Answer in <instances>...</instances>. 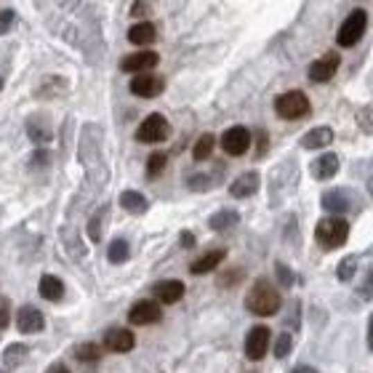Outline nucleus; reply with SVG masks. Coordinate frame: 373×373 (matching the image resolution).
<instances>
[{"mask_svg": "<svg viewBox=\"0 0 373 373\" xmlns=\"http://www.w3.org/2000/svg\"><path fill=\"white\" fill-rule=\"evenodd\" d=\"M49 30L80 51H96L102 46L99 21L83 0H35Z\"/></svg>", "mask_w": 373, "mask_h": 373, "instance_id": "nucleus-1", "label": "nucleus"}, {"mask_svg": "<svg viewBox=\"0 0 373 373\" xmlns=\"http://www.w3.org/2000/svg\"><path fill=\"white\" fill-rule=\"evenodd\" d=\"M245 306H248V312H254L259 318H272V315H277L280 312V306H283V299H280V290L272 286L270 280H256L251 290L245 293Z\"/></svg>", "mask_w": 373, "mask_h": 373, "instance_id": "nucleus-2", "label": "nucleus"}, {"mask_svg": "<svg viewBox=\"0 0 373 373\" xmlns=\"http://www.w3.org/2000/svg\"><path fill=\"white\" fill-rule=\"evenodd\" d=\"M315 238L320 243L325 251H333V248H341L347 238H349V224L341 216H328V219H320L318 227H315Z\"/></svg>", "mask_w": 373, "mask_h": 373, "instance_id": "nucleus-3", "label": "nucleus"}, {"mask_svg": "<svg viewBox=\"0 0 373 373\" xmlns=\"http://www.w3.org/2000/svg\"><path fill=\"white\" fill-rule=\"evenodd\" d=\"M275 112L283 120H299L309 115V99L304 91H288L275 99Z\"/></svg>", "mask_w": 373, "mask_h": 373, "instance_id": "nucleus-4", "label": "nucleus"}, {"mask_svg": "<svg viewBox=\"0 0 373 373\" xmlns=\"http://www.w3.org/2000/svg\"><path fill=\"white\" fill-rule=\"evenodd\" d=\"M365 27H368V14L363 11V8H357L352 11L347 21L339 27V35H336V43H339L341 49H352L360 43V37L365 35Z\"/></svg>", "mask_w": 373, "mask_h": 373, "instance_id": "nucleus-5", "label": "nucleus"}, {"mask_svg": "<svg viewBox=\"0 0 373 373\" xmlns=\"http://www.w3.org/2000/svg\"><path fill=\"white\" fill-rule=\"evenodd\" d=\"M171 134V125L168 120L163 118V115H147V118L141 120V125L136 128V139L141 141V144H157V141H166Z\"/></svg>", "mask_w": 373, "mask_h": 373, "instance_id": "nucleus-6", "label": "nucleus"}, {"mask_svg": "<svg viewBox=\"0 0 373 373\" xmlns=\"http://www.w3.org/2000/svg\"><path fill=\"white\" fill-rule=\"evenodd\" d=\"M248 147H251V131L245 125H232V128H227L224 136H221V150L227 155H232V157L245 155Z\"/></svg>", "mask_w": 373, "mask_h": 373, "instance_id": "nucleus-7", "label": "nucleus"}, {"mask_svg": "<svg viewBox=\"0 0 373 373\" xmlns=\"http://www.w3.org/2000/svg\"><path fill=\"white\" fill-rule=\"evenodd\" d=\"M270 341H272V331L267 325H254L251 331H248V336H245V357L248 360H261V357L267 355V349H270Z\"/></svg>", "mask_w": 373, "mask_h": 373, "instance_id": "nucleus-8", "label": "nucleus"}, {"mask_svg": "<svg viewBox=\"0 0 373 373\" xmlns=\"http://www.w3.org/2000/svg\"><path fill=\"white\" fill-rule=\"evenodd\" d=\"M163 88H166V80H163L160 75H153V72H141V75H136L134 80H131V94L141 96V99H155V96H160Z\"/></svg>", "mask_w": 373, "mask_h": 373, "instance_id": "nucleus-9", "label": "nucleus"}, {"mask_svg": "<svg viewBox=\"0 0 373 373\" xmlns=\"http://www.w3.org/2000/svg\"><path fill=\"white\" fill-rule=\"evenodd\" d=\"M128 320L134 322V325H153V322L163 320V309H160L157 302L144 299V302H136V304L128 309Z\"/></svg>", "mask_w": 373, "mask_h": 373, "instance_id": "nucleus-10", "label": "nucleus"}, {"mask_svg": "<svg viewBox=\"0 0 373 373\" xmlns=\"http://www.w3.org/2000/svg\"><path fill=\"white\" fill-rule=\"evenodd\" d=\"M339 64H341L339 53H325L320 59H315V62L309 64V80H312V83H325V80H331V78L336 75Z\"/></svg>", "mask_w": 373, "mask_h": 373, "instance_id": "nucleus-11", "label": "nucleus"}, {"mask_svg": "<svg viewBox=\"0 0 373 373\" xmlns=\"http://www.w3.org/2000/svg\"><path fill=\"white\" fill-rule=\"evenodd\" d=\"M104 349H110V352H131L136 347V336L128 331V328H110L107 333H104V341H102Z\"/></svg>", "mask_w": 373, "mask_h": 373, "instance_id": "nucleus-12", "label": "nucleus"}, {"mask_svg": "<svg viewBox=\"0 0 373 373\" xmlns=\"http://www.w3.org/2000/svg\"><path fill=\"white\" fill-rule=\"evenodd\" d=\"M153 293L157 304H176L184 296V283L182 280H160L153 286Z\"/></svg>", "mask_w": 373, "mask_h": 373, "instance_id": "nucleus-13", "label": "nucleus"}, {"mask_svg": "<svg viewBox=\"0 0 373 373\" xmlns=\"http://www.w3.org/2000/svg\"><path fill=\"white\" fill-rule=\"evenodd\" d=\"M157 62H160V56L155 51H136V53L123 56L120 69H123V72H147V69H153Z\"/></svg>", "mask_w": 373, "mask_h": 373, "instance_id": "nucleus-14", "label": "nucleus"}, {"mask_svg": "<svg viewBox=\"0 0 373 373\" xmlns=\"http://www.w3.org/2000/svg\"><path fill=\"white\" fill-rule=\"evenodd\" d=\"M43 315H40V309H35V306H21L17 312V328L21 333H37V331H43Z\"/></svg>", "mask_w": 373, "mask_h": 373, "instance_id": "nucleus-15", "label": "nucleus"}, {"mask_svg": "<svg viewBox=\"0 0 373 373\" xmlns=\"http://www.w3.org/2000/svg\"><path fill=\"white\" fill-rule=\"evenodd\" d=\"M320 203L328 214H347V211L352 208V198H349L347 189H328V192L322 195Z\"/></svg>", "mask_w": 373, "mask_h": 373, "instance_id": "nucleus-16", "label": "nucleus"}, {"mask_svg": "<svg viewBox=\"0 0 373 373\" xmlns=\"http://www.w3.org/2000/svg\"><path fill=\"white\" fill-rule=\"evenodd\" d=\"M312 176L318 179V182H325V179H333L336 173H339V155L333 153H325L320 155L315 163H312Z\"/></svg>", "mask_w": 373, "mask_h": 373, "instance_id": "nucleus-17", "label": "nucleus"}, {"mask_svg": "<svg viewBox=\"0 0 373 373\" xmlns=\"http://www.w3.org/2000/svg\"><path fill=\"white\" fill-rule=\"evenodd\" d=\"M259 184H261L259 173H256V171H248V173L238 176V179L229 184V195H232V198H251L256 189H259Z\"/></svg>", "mask_w": 373, "mask_h": 373, "instance_id": "nucleus-18", "label": "nucleus"}, {"mask_svg": "<svg viewBox=\"0 0 373 373\" xmlns=\"http://www.w3.org/2000/svg\"><path fill=\"white\" fill-rule=\"evenodd\" d=\"M224 256H227V251H224V248L208 251V254H203L200 259H195V261L189 264V272H192V275H208V272H214L221 264V261H224Z\"/></svg>", "mask_w": 373, "mask_h": 373, "instance_id": "nucleus-19", "label": "nucleus"}, {"mask_svg": "<svg viewBox=\"0 0 373 373\" xmlns=\"http://www.w3.org/2000/svg\"><path fill=\"white\" fill-rule=\"evenodd\" d=\"M331 141H333V128H328V125H318V128H312L309 134H304L302 147H304V150H325Z\"/></svg>", "mask_w": 373, "mask_h": 373, "instance_id": "nucleus-20", "label": "nucleus"}, {"mask_svg": "<svg viewBox=\"0 0 373 373\" xmlns=\"http://www.w3.org/2000/svg\"><path fill=\"white\" fill-rule=\"evenodd\" d=\"M37 290H40V296H43V299H49V302H59V299L64 296V283H62L59 277H53V275H43Z\"/></svg>", "mask_w": 373, "mask_h": 373, "instance_id": "nucleus-21", "label": "nucleus"}, {"mask_svg": "<svg viewBox=\"0 0 373 373\" xmlns=\"http://www.w3.org/2000/svg\"><path fill=\"white\" fill-rule=\"evenodd\" d=\"M155 24L153 21H136L134 27L128 30V40L136 43V46H147V43H153L155 40Z\"/></svg>", "mask_w": 373, "mask_h": 373, "instance_id": "nucleus-22", "label": "nucleus"}, {"mask_svg": "<svg viewBox=\"0 0 373 373\" xmlns=\"http://www.w3.org/2000/svg\"><path fill=\"white\" fill-rule=\"evenodd\" d=\"M120 205H123L128 214H136V216H139V214H144V211H147V205L150 203H147V198H144L141 192H136V189H125V192L120 195Z\"/></svg>", "mask_w": 373, "mask_h": 373, "instance_id": "nucleus-23", "label": "nucleus"}, {"mask_svg": "<svg viewBox=\"0 0 373 373\" xmlns=\"http://www.w3.org/2000/svg\"><path fill=\"white\" fill-rule=\"evenodd\" d=\"M240 221V214L238 211H219V214H214L211 219H208V227L214 229V232H224V229H232L235 224Z\"/></svg>", "mask_w": 373, "mask_h": 373, "instance_id": "nucleus-24", "label": "nucleus"}, {"mask_svg": "<svg viewBox=\"0 0 373 373\" xmlns=\"http://www.w3.org/2000/svg\"><path fill=\"white\" fill-rule=\"evenodd\" d=\"M214 147H216L214 134H203L195 141V147H192V157H195V160H208L211 153H214Z\"/></svg>", "mask_w": 373, "mask_h": 373, "instance_id": "nucleus-25", "label": "nucleus"}, {"mask_svg": "<svg viewBox=\"0 0 373 373\" xmlns=\"http://www.w3.org/2000/svg\"><path fill=\"white\" fill-rule=\"evenodd\" d=\"M75 357L80 360V363H96L99 357H102V347L99 344H80L78 349H75Z\"/></svg>", "mask_w": 373, "mask_h": 373, "instance_id": "nucleus-26", "label": "nucleus"}, {"mask_svg": "<svg viewBox=\"0 0 373 373\" xmlns=\"http://www.w3.org/2000/svg\"><path fill=\"white\" fill-rule=\"evenodd\" d=\"M355 272H357V256H347V259H341L339 261L336 277H339L341 283H349V280L355 277Z\"/></svg>", "mask_w": 373, "mask_h": 373, "instance_id": "nucleus-27", "label": "nucleus"}, {"mask_svg": "<svg viewBox=\"0 0 373 373\" xmlns=\"http://www.w3.org/2000/svg\"><path fill=\"white\" fill-rule=\"evenodd\" d=\"M107 259H110L112 264H123V261L128 259V243H125V240H112V243H110V251H107Z\"/></svg>", "mask_w": 373, "mask_h": 373, "instance_id": "nucleus-28", "label": "nucleus"}, {"mask_svg": "<svg viewBox=\"0 0 373 373\" xmlns=\"http://www.w3.org/2000/svg\"><path fill=\"white\" fill-rule=\"evenodd\" d=\"M166 163H168V157H166L163 153L150 155V160H147V176H150V179L160 176V173H163V168H166Z\"/></svg>", "mask_w": 373, "mask_h": 373, "instance_id": "nucleus-29", "label": "nucleus"}, {"mask_svg": "<svg viewBox=\"0 0 373 373\" xmlns=\"http://www.w3.org/2000/svg\"><path fill=\"white\" fill-rule=\"evenodd\" d=\"M24 357H27V347H24V344H11V347L6 349L3 360H6V365H17Z\"/></svg>", "mask_w": 373, "mask_h": 373, "instance_id": "nucleus-30", "label": "nucleus"}, {"mask_svg": "<svg viewBox=\"0 0 373 373\" xmlns=\"http://www.w3.org/2000/svg\"><path fill=\"white\" fill-rule=\"evenodd\" d=\"M275 275H277V283L283 286V288H290L293 283H296V275L288 270V264H283V261H277L275 264Z\"/></svg>", "mask_w": 373, "mask_h": 373, "instance_id": "nucleus-31", "label": "nucleus"}, {"mask_svg": "<svg viewBox=\"0 0 373 373\" xmlns=\"http://www.w3.org/2000/svg\"><path fill=\"white\" fill-rule=\"evenodd\" d=\"M214 182H216L214 176H208V173H198V176H189V179H186V186H189V189H195V192H205L208 186H214Z\"/></svg>", "mask_w": 373, "mask_h": 373, "instance_id": "nucleus-32", "label": "nucleus"}, {"mask_svg": "<svg viewBox=\"0 0 373 373\" xmlns=\"http://www.w3.org/2000/svg\"><path fill=\"white\" fill-rule=\"evenodd\" d=\"M290 347H293V336L290 333H280L277 339H275V357H288L290 355Z\"/></svg>", "mask_w": 373, "mask_h": 373, "instance_id": "nucleus-33", "label": "nucleus"}, {"mask_svg": "<svg viewBox=\"0 0 373 373\" xmlns=\"http://www.w3.org/2000/svg\"><path fill=\"white\" fill-rule=\"evenodd\" d=\"M104 214H107V208L96 211V216H94V219H91V224H88V235H91V240H94V243H99V238H102V235H99V224H102Z\"/></svg>", "mask_w": 373, "mask_h": 373, "instance_id": "nucleus-34", "label": "nucleus"}, {"mask_svg": "<svg viewBox=\"0 0 373 373\" xmlns=\"http://www.w3.org/2000/svg\"><path fill=\"white\" fill-rule=\"evenodd\" d=\"M30 139L37 141V144H40V141H49V139H51V131H49L46 125H43V128H37L33 120H30Z\"/></svg>", "mask_w": 373, "mask_h": 373, "instance_id": "nucleus-35", "label": "nucleus"}, {"mask_svg": "<svg viewBox=\"0 0 373 373\" xmlns=\"http://www.w3.org/2000/svg\"><path fill=\"white\" fill-rule=\"evenodd\" d=\"M150 8H153V3H150V0H136V6L131 8V14H134V17H147V14H150Z\"/></svg>", "mask_w": 373, "mask_h": 373, "instance_id": "nucleus-36", "label": "nucleus"}, {"mask_svg": "<svg viewBox=\"0 0 373 373\" xmlns=\"http://www.w3.org/2000/svg\"><path fill=\"white\" fill-rule=\"evenodd\" d=\"M360 296H365V299H373V270L365 275V280H363V286H360Z\"/></svg>", "mask_w": 373, "mask_h": 373, "instance_id": "nucleus-37", "label": "nucleus"}, {"mask_svg": "<svg viewBox=\"0 0 373 373\" xmlns=\"http://www.w3.org/2000/svg\"><path fill=\"white\" fill-rule=\"evenodd\" d=\"M8 315H11V306H8V299L0 296V328L8 325Z\"/></svg>", "mask_w": 373, "mask_h": 373, "instance_id": "nucleus-38", "label": "nucleus"}, {"mask_svg": "<svg viewBox=\"0 0 373 373\" xmlns=\"http://www.w3.org/2000/svg\"><path fill=\"white\" fill-rule=\"evenodd\" d=\"M11 24H14V11H3L0 14V33H6Z\"/></svg>", "mask_w": 373, "mask_h": 373, "instance_id": "nucleus-39", "label": "nucleus"}, {"mask_svg": "<svg viewBox=\"0 0 373 373\" xmlns=\"http://www.w3.org/2000/svg\"><path fill=\"white\" fill-rule=\"evenodd\" d=\"M192 245H195V235H192V232H182V248H192Z\"/></svg>", "mask_w": 373, "mask_h": 373, "instance_id": "nucleus-40", "label": "nucleus"}, {"mask_svg": "<svg viewBox=\"0 0 373 373\" xmlns=\"http://www.w3.org/2000/svg\"><path fill=\"white\" fill-rule=\"evenodd\" d=\"M267 153V134L264 131H259V157Z\"/></svg>", "mask_w": 373, "mask_h": 373, "instance_id": "nucleus-41", "label": "nucleus"}, {"mask_svg": "<svg viewBox=\"0 0 373 373\" xmlns=\"http://www.w3.org/2000/svg\"><path fill=\"white\" fill-rule=\"evenodd\" d=\"M368 349L373 352V315H371V322H368Z\"/></svg>", "mask_w": 373, "mask_h": 373, "instance_id": "nucleus-42", "label": "nucleus"}, {"mask_svg": "<svg viewBox=\"0 0 373 373\" xmlns=\"http://www.w3.org/2000/svg\"><path fill=\"white\" fill-rule=\"evenodd\" d=\"M290 373H318V371H315L312 365H299V368H293Z\"/></svg>", "mask_w": 373, "mask_h": 373, "instance_id": "nucleus-43", "label": "nucleus"}, {"mask_svg": "<svg viewBox=\"0 0 373 373\" xmlns=\"http://www.w3.org/2000/svg\"><path fill=\"white\" fill-rule=\"evenodd\" d=\"M49 373H69V371L62 365V363H56V365H51V368H49Z\"/></svg>", "mask_w": 373, "mask_h": 373, "instance_id": "nucleus-44", "label": "nucleus"}, {"mask_svg": "<svg viewBox=\"0 0 373 373\" xmlns=\"http://www.w3.org/2000/svg\"><path fill=\"white\" fill-rule=\"evenodd\" d=\"M368 192H371V198H373V168L368 171Z\"/></svg>", "mask_w": 373, "mask_h": 373, "instance_id": "nucleus-45", "label": "nucleus"}, {"mask_svg": "<svg viewBox=\"0 0 373 373\" xmlns=\"http://www.w3.org/2000/svg\"><path fill=\"white\" fill-rule=\"evenodd\" d=\"M0 88H3V78H0Z\"/></svg>", "mask_w": 373, "mask_h": 373, "instance_id": "nucleus-46", "label": "nucleus"}, {"mask_svg": "<svg viewBox=\"0 0 373 373\" xmlns=\"http://www.w3.org/2000/svg\"><path fill=\"white\" fill-rule=\"evenodd\" d=\"M3 373H6V371H3Z\"/></svg>", "mask_w": 373, "mask_h": 373, "instance_id": "nucleus-47", "label": "nucleus"}]
</instances>
